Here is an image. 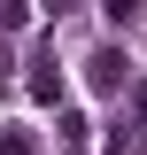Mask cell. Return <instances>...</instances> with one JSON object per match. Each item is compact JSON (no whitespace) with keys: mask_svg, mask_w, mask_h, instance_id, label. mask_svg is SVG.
<instances>
[{"mask_svg":"<svg viewBox=\"0 0 147 155\" xmlns=\"http://www.w3.org/2000/svg\"><path fill=\"white\" fill-rule=\"evenodd\" d=\"M31 101H39V109H54V101H62V62H54V54L31 62Z\"/></svg>","mask_w":147,"mask_h":155,"instance_id":"obj_1","label":"cell"},{"mask_svg":"<svg viewBox=\"0 0 147 155\" xmlns=\"http://www.w3.org/2000/svg\"><path fill=\"white\" fill-rule=\"evenodd\" d=\"M93 85H101V93H124V85H132V62L116 54V47H109V54H93Z\"/></svg>","mask_w":147,"mask_h":155,"instance_id":"obj_2","label":"cell"},{"mask_svg":"<svg viewBox=\"0 0 147 155\" xmlns=\"http://www.w3.org/2000/svg\"><path fill=\"white\" fill-rule=\"evenodd\" d=\"M101 155H139V132H116V124H109V140H101Z\"/></svg>","mask_w":147,"mask_h":155,"instance_id":"obj_6","label":"cell"},{"mask_svg":"<svg viewBox=\"0 0 147 155\" xmlns=\"http://www.w3.org/2000/svg\"><path fill=\"white\" fill-rule=\"evenodd\" d=\"M124 93H132V116H139V124H147V78H132Z\"/></svg>","mask_w":147,"mask_h":155,"instance_id":"obj_7","label":"cell"},{"mask_svg":"<svg viewBox=\"0 0 147 155\" xmlns=\"http://www.w3.org/2000/svg\"><path fill=\"white\" fill-rule=\"evenodd\" d=\"M54 132H62V147H77V140H85V116H77V109H62V116H54Z\"/></svg>","mask_w":147,"mask_h":155,"instance_id":"obj_5","label":"cell"},{"mask_svg":"<svg viewBox=\"0 0 147 155\" xmlns=\"http://www.w3.org/2000/svg\"><path fill=\"white\" fill-rule=\"evenodd\" d=\"M0 155H39V132H23V124H8V132H0Z\"/></svg>","mask_w":147,"mask_h":155,"instance_id":"obj_3","label":"cell"},{"mask_svg":"<svg viewBox=\"0 0 147 155\" xmlns=\"http://www.w3.org/2000/svg\"><path fill=\"white\" fill-rule=\"evenodd\" d=\"M31 23V0H0V31H23Z\"/></svg>","mask_w":147,"mask_h":155,"instance_id":"obj_4","label":"cell"}]
</instances>
